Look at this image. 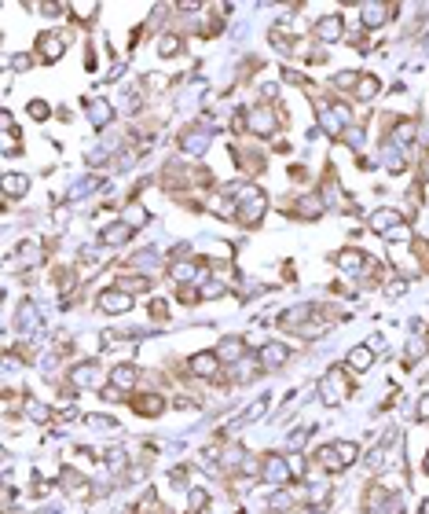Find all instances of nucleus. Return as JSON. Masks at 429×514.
Here are the masks:
<instances>
[{"label": "nucleus", "mask_w": 429, "mask_h": 514, "mask_svg": "<svg viewBox=\"0 0 429 514\" xmlns=\"http://www.w3.org/2000/svg\"><path fill=\"white\" fill-rule=\"evenodd\" d=\"M393 261L400 265V272L404 276H415L418 272V261H415V254H404V250H393Z\"/></svg>", "instance_id": "nucleus-32"}, {"label": "nucleus", "mask_w": 429, "mask_h": 514, "mask_svg": "<svg viewBox=\"0 0 429 514\" xmlns=\"http://www.w3.org/2000/svg\"><path fill=\"white\" fill-rule=\"evenodd\" d=\"M191 371H195L198 379H217V375H220V357H217V353H195V357H191Z\"/></svg>", "instance_id": "nucleus-10"}, {"label": "nucleus", "mask_w": 429, "mask_h": 514, "mask_svg": "<svg viewBox=\"0 0 429 514\" xmlns=\"http://www.w3.org/2000/svg\"><path fill=\"white\" fill-rule=\"evenodd\" d=\"M0 188H4L8 199H19V195H26V191H30V177H23V173H4Z\"/></svg>", "instance_id": "nucleus-19"}, {"label": "nucleus", "mask_w": 429, "mask_h": 514, "mask_svg": "<svg viewBox=\"0 0 429 514\" xmlns=\"http://www.w3.org/2000/svg\"><path fill=\"white\" fill-rule=\"evenodd\" d=\"M371 364H374V349H371V346L349 349V368H352V371H371Z\"/></svg>", "instance_id": "nucleus-20"}, {"label": "nucleus", "mask_w": 429, "mask_h": 514, "mask_svg": "<svg viewBox=\"0 0 429 514\" xmlns=\"http://www.w3.org/2000/svg\"><path fill=\"white\" fill-rule=\"evenodd\" d=\"M169 276H173L176 283H202V269H198V261H173V269H169Z\"/></svg>", "instance_id": "nucleus-17"}, {"label": "nucleus", "mask_w": 429, "mask_h": 514, "mask_svg": "<svg viewBox=\"0 0 429 514\" xmlns=\"http://www.w3.org/2000/svg\"><path fill=\"white\" fill-rule=\"evenodd\" d=\"M220 294H228V283H224V280H209V283L198 287V298H202V302H213V298H220Z\"/></svg>", "instance_id": "nucleus-30"}, {"label": "nucleus", "mask_w": 429, "mask_h": 514, "mask_svg": "<svg viewBox=\"0 0 429 514\" xmlns=\"http://www.w3.org/2000/svg\"><path fill=\"white\" fill-rule=\"evenodd\" d=\"M84 111H89L92 128H106V122L114 118V103H106V100H89V103H84Z\"/></svg>", "instance_id": "nucleus-13"}, {"label": "nucleus", "mask_w": 429, "mask_h": 514, "mask_svg": "<svg viewBox=\"0 0 429 514\" xmlns=\"http://www.w3.org/2000/svg\"><path fill=\"white\" fill-rule=\"evenodd\" d=\"M198 0H180V4H176V12H198Z\"/></svg>", "instance_id": "nucleus-49"}, {"label": "nucleus", "mask_w": 429, "mask_h": 514, "mask_svg": "<svg viewBox=\"0 0 429 514\" xmlns=\"http://www.w3.org/2000/svg\"><path fill=\"white\" fill-rule=\"evenodd\" d=\"M128 309H132V294L121 291V287H114V291H103V294H100V313H106V316H125Z\"/></svg>", "instance_id": "nucleus-5"}, {"label": "nucleus", "mask_w": 429, "mask_h": 514, "mask_svg": "<svg viewBox=\"0 0 429 514\" xmlns=\"http://www.w3.org/2000/svg\"><path fill=\"white\" fill-rule=\"evenodd\" d=\"M100 379V371H95V364H81V368H73V386L84 390V386H95Z\"/></svg>", "instance_id": "nucleus-26"}, {"label": "nucleus", "mask_w": 429, "mask_h": 514, "mask_svg": "<svg viewBox=\"0 0 429 514\" xmlns=\"http://www.w3.org/2000/svg\"><path fill=\"white\" fill-rule=\"evenodd\" d=\"M415 419H418V423H429V393H422V397H418V408H415Z\"/></svg>", "instance_id": "nucleus-42"}, {"label": "nucleus", "mask_w": 429, "mask_h": 514, "mask_svg": "<svg viewBox=\"0 0 429 514\" xmlns=\"http://www.w3.org/2000/svg\"><path fill=\"white\" fill-rule=\"evenodd\" d=\"M316 459H319V467H323V470H330V474H338V470H345V467H349L345 459H341V452H338L334 445L319 448V452H316Z\"/></svg>", "instance_id": "nucleus-18"}, {"label": "nucleus", "mask_w": 429, "mask_h": 514, "mask_svg": "<svg viewBox=\"0 0 429 514\" xmlns=\"http://www.w3.org/2000/svg\"><path fill=\"white\" fill-rule=\"evenodd\" d=\"M286 360H290V349H286L283 342H264L261 346V368L275 371V368H283Z\"/></svg>", "instance_id": "nucleus-9"}, {"label": "nucleus", "mask_w": 429, "mask_h": 514, "mask_svg": "<svg viewBox=\"0 0 429 514\" xmlns=\"http://www.w3.org/2000/svg\"><path fill=\"white\" fill-rule=\"evenodd\" d=\"M12 67H15V70H30V67H34V59H30V56H15Z\"/></svg>", "instance_id": "nucleus-47"}, {"label": "nucleus", "mask_w": 429, "mask_h": 514, "mask_svg": "<svg viewBox=\"0 0 429 514\" xmlns=\"http://www.w3.org/2000/svg\"><path fill=\"white\" fill-rule=\"evenodd\" d=\"M206 147H209V133H206V128H187V133L180 136V151L191 155V158H202V155H206Z\"/></svg>", "instance_id": "nucleus-6"}, {"label": "nucleus", "mask_w": 429, "mask_h": 514, "mask_svg": "<svg viewBox=\"0 0 429 514\" xmlns=\"http://www.w3.org/2000/svg\"><path fill=\"white\" fill-rule=\"evenodd\" d=\"M426 353H429V342H426V338H415L411 346H407V353H404V364L411 368V364H418V360L426 357Z\"/></svg>", "instance_id": "nucleus-31"}, {"label": "nucleus", "mask_w": 429, "mask_h": 514, "mask_svg": "<svg viewBox=\"0 0 429 514\" xmlns=\"http://www.w3.org/2000/svg\"><path fill=\"white\" fill-rule=\"evenodd\" d=\"M242 353H246V346H242L239 338H224L220 349H217V357L220 360H242Z\"/></svg>", "instance_id": "nucleus-27"}, {"label": "nucleus", "mask_w": 429, "mask_h": 514, "mask_svg": "<svg viewBox=\"0 0 429 514\" xmlns=\"http://www.w3.org/2000/svg\"><path fill=\"white\" fill-rule=\"evenodd\" d=\"M389 12H396V8H389V4H360V15H363V26L367 30L382 26L385 19H389Z\"/></svg>", "instance_id": "nucleus-15"}, {"label": "nucleus", "mask_w": 429, "mask_h": 514, "mask_svg": "<svg viewBox=\"0 0 429 514\" xmlns=\"http://www.w3.org/2000/svg\"><path fill=\"white\" fill-rule=\"evenodd\" d=\"M37 52H40V59L56 63V59H62V52H67V41H62L59 34H40L37 37Z\"/></svg>", "instance_id": "nucleus-12"}, {"label": "nucleus", "mask_w": 429, "mask_h": 514, "mask_svg": "<svg viewBox=\"0 0 429 514\" xmlns=\"http://www.w3.org/2000/svg\"><path fill=\"white\" fill-rule=\"evenodd\" d=\"M95 8H100V4H73L70 12H78V19H92V12H95Z\"/></svg>", "instance_id": "nucleus-44"}, {"label": "nucleus", "mask_w": 429, "mask_h": 514, "mask_svg": "<svg viewBox=\"0 0 429 514\" xmlns=\"http://www.w3.org/2000/svg\"><path fill=\"white\" fill-rule=\"evenodd\" d=\"M268 412V397H261V401H253L250 408L242 412V419H239V426H246V423H253V419H261V415Z\"/></svg>", "instance_id": "nucleus-33"}, {"label": "nucleus", "mask_w": 429, "mask_h": 514, "mask_svg": "<svg viewBox=\"0 0 429 514\" xmlns=\"http://www.w3.org/2000/svg\"><path fill=\"white\" fill-rule=\"evenodd\" d=\"M363 265H367L363 250H341V254H338V269H345V272H360Z\"/></svg>", "instance_id": "nucleus-24"}, {"label": "nucleus", "mask_w": 429, "mask_h": 514, "mask_svg": "<svg viewBox=\"0 0 429 514\" xmlns=\"http://www.w3.org/2000/svg\"><path fill=\"white\" fill-rule=\"evenodd\" d=\"M15 265H19V269H34V265H40V246L37 243H23V246H19Z\"/></svg>", "instance_id": "nucleus-23"}, {"label": "nucleus", "mask_w": 429, "mask_h": 514, "mask_svg": "<svg viewBox=\"0 0 429 514\" xmlns=\"http://www.w3.org/2000/svg\"><path fill=\"white\" fill-rule=\"evenodd\" d=\"M319 393H323L327 404H341L349 397V375L341 368H330L323 379H319Z\"/></svg>", "instance_id": "nucleus-2"}, {"label": "nucleus", "mask_w": 429, "mask_h": 514, "mask_svg": "<svg viewBox=\"0 0 429 514\" xmlns=\"http://www.w3.org/2000/svg\"><path fill=\"white\" fill-rule=\"evenodd\" d=\"M246 122H250V133H257V136H272V133H279V118H275V111H272L268 103L250 107Z\"/></svg>", "instance_id": "nucleus-3"}, {"label": "nucleus", "mask_w": 429, "mask_h": 514, "mask_svg": "<svg viewBox=\"0 0 429 514\" xmlns=\"http://www.w3.org/2000/svg\"><path fill=\"white\" fill-rule=\"evenodd\" d=\"M371 228L378 232V235H389V232H396V228H404V213L400 210H378L371 217Z\"/></svg>", "instance_id": "nucleus-11"}, {"label": "nucleus", "mask_w": 429, "mask_h": 514, "mask_svg": "<svg viewBox=\"0 0 429 514\" xmlns=\"http://www.w3.org/2000/svg\"><path fill=\"white\" fill-rule=\"evenodd\" d=\"M206 503H209V496H206V492H202V489H191V511L206 507Z\"/></svg>", "instance_id": "nucleus-43"}, {"label": "nucleus", "mask_w": 429, "mask_h": 514, "mask_svg": "<svg viewBox=\"0 0 429 514\" xmlns=\"http://www.w3.org/2000/svg\"><path fill=\"white\" fill-rule=\"evenodd\" d=\"M415 122H400V125H396V144H411L415 140Z\"/></svg>", "instance_id": "nucleus-38"}, {"label": "nucleus", "mask_w": 429, "mask_h": 514, "mask_svg": "<svg viewBox=\"0 0 429 514\" xmlns=\"http://www.w3.org/2000/svg\"><path fill=\"white\" fill-rule=\"evenodd\" d=\"M151 316H154V320H165V316H169L165 302H151Z\"/></svg>", "instance_id": "nucleus-46"}, {"label": "nucleus", "mask_w": 429, "mask_h": 514, "mask_svg": "<svg viewBox=\"0 0 429 514\" xmlns=\"http://www.w3.org/2000/svg\"><path fill=\"white\" fill-rule=\"evenodd\" d=\"M341 34H345V19H341L338 12H334V15H323V19L316 23V37L323 41V45H334Z\"/></svg>", "instance_id": "nucleus-8"}, {"label": "nucleus", "mask_w": 429, "mask_h": 514, "mask_svg": "<svg viewBox=\"0 0 429 514\" xmlns=\"http://www.w3.org/2000/svg\"><path fill=\"white\" fill-rule=\"evenodd\" d=\"M294 213H297V217H319V213H323V199H319V195H301L294 202Z\"/></svg>", "instance_id": "nucleus-22"}, {"label": "nucleus", "mask_w": 429, "mask_h": 514, "mask_svg": "<svg viewBox=\"0 0 429 514\" xmlns=\"http://www.w3.org/2000/svg\"><path fill=\"white\" fill-rule=\"evenodd\" d=\"M261 478L268 481V485H275V489L290 485V463H286L283 456H264V463H261Z\"/></svg>", "instance_id": "nucleus-4"}, {"label": "nucleus", "mask_w": 429, "mask_h": 514, "mask_svg": "<svg viewBox=\"0 0 429 514\" xmlns=\"http://www.w3.org/2000/svg\"><path fill=\"white\" fill-rule=\"evenodd\" d=\"M26 415H30L34 423H48V419H51V412L45 408V404H40V401H30V397H26Z\"/></svg>", "instance_id": "nucleus-34"}, {"label": "nucleus", "mask_w": 429, "mask_h": 514, "mask_svg": "<svg viewBox=\"0 0 429 514\" xmlns=\"http://www.w3.org/2000/svg\"><path fill=\"white\" fill-rule=\"evenodd\" d=\"M128 235H132V228H128V224H111V228L100 232V243H103V246H121V243H128Z\"/></svg>", "instance_id": "nucleus-21"}, {"label": "nucleus", "mask_w": 429, "mask_h": 514, "mask_svg": "<svg viewBox=\"0 0 429 514\" xmlns=\"http://www.w3.org/2000/svg\"><path fill=\"white\" fill-rule=\"evenodd\" d=\"M136 379H139V368H136V364H117V368L111 371V382H114L121 393H125V390H132Z\"/></svg>", "instance_id": "nucleus-16"}, {"label": "nucleus", "mask_w": 429, "mask_h": 514, "mask_svg": "<svg viewBox=\"0 0 429 514\" xmlns=\"http://www.w3.org/2000/svg\"><path fill=\"white\" fill-rule=\"evenodd\" d=\"M308 316H312V305H297V309H290V313L279 316V324L283 327H301V320H308Z\"/></svg>", "instance_id": "nucleus-28"}, {"label": "nucleus", "mask_w": 429, "mask_h": 514, "mask_svg": "<svg viewBox=\"0 0 429 514\" xmlns=\"http://www.w3.org/2000/svg\"><path fill=\"white\" fill-rule=\"evenodd\" d=\"M349 107H341V103H327V100H319L316 103V122L319 128H323L327 136H341V133H349Z\"/></svg>", "instance_id": "nucleus-1"}, {"label": "nucleus", "mask_w": 429, "mask_h": 514, "mask_svg": "<svg viewBox=\"0 0 429 514\" xmlns=\"http://www.w3.org/2000/svg\"><path fill=\"white\" fill-rule=\"evenodd\" d=\"M48 114H51V107H48L45 100H34V103H30V118H37V122H45Z\"/></svg>", "instance_id": "nucleus-39"}, {"label": "nucleus", "mask_w": 429, "mask_h": 514, "mask_svg": "<svg viewBox=\"0 0 429 514\" xmlns=\"http://www.w3.org/2000/svg\"><path fill=\"white\" fill-rule=\"evenodd\" d=\"M374 92H378V78H371V74H363V78L356 81V100H360V103H367Z\"/></svg>", "instance_id": "nucleus-29"}, {"label": "nucleus", "mask_w": 429, "mask_h": 514, "mask_svg": "<svg viewBox=\"0 0 429 514\" xmlns=\"http://www.w3.org/2000/svg\"><path fill=\"white\" fill-rule=\"evenodd\" d=\"M426 474H429V452H426Z\"/></svg>", "instance_id": "nucleus-51"}, {"label": "nucleus", "mask_w": 429, "mask_h": 514, "mask_svg": "<svg viewBox=\"0 0 429 514\" xmlns=\"http://www.w3.org/2000/svg\"><path fill=\"white\" fill-rule=\"evenodd\" d=\"M422 144L429 147V125H422Z\"/></svg>", "instance_id": "nucleus-50"}, {"label": "nucleus", "mask_w": 429, "mask_h": 514, "mask_svg": "<svg viewBox=\"0 0 429 514\" xmlns=\"http://www.w3.org/2000/svg\"><path fill=\"white\" fill-rule=\"evenodd\" d=\"M121 221L128 224V228H139V224H147V210H143V206H128V210L121 213Z\"/></svg>", "instance_id": "nucleus-35"}, {"label": "nucleus", "mask_w": 429, "mask_h": 514, "mask_svg": "<svg viewBox=\"0 0 429 514\" xmlns=\"http://www.w3.org/2000/svg\"><path fill=\"white\" fill-rule=\"evenodd\" d=\"M404 291H407V280H400V283H389V287H385V294H389V298L404 294Z\"/></svg>", "instance_id": "nucleus-48"}, {"label": "nucleus", "mask_w": 429, "mask_h": 514, "mask_svg": "<svg viewBox=\"0 0 429 514\" xmlns=\"http://www.w3.org/2000/svg\"><path fill=\"white\" fill-rule=\"evenodd\" d=\"M334 448L341 452V459H345V463H356V456H360V445H356V441H338Z\"/></svg>", "instance_id": "nucleus-36"}, {"label": "nucleus", "mask_w": 429, "mask_h": 514, "mask_svg": "<svg viewBox=\"0 0 429 514\" xmlns=\"http://www.w3.org/2000/svg\"><path fill=\"white\" fill-rule=\"evenodd\" d=\"M19 327H23V331H37L40 327V316H37V305L34 302L19 305Z\"/></svg>", "instance_id": "nucleus-25"}, {"label": "nucleus", "mask_w": 429, "mask_h": 514, "mask_svg": "<svg viewBox=\"0 0 429 514\" xmlns=\"http://www.w3.org/2000/svg\"><path fill=\"white\" fill-rule=\"evenodd\" d=\"M84 423H89L92 430H117V423L106 419V415H84Z\"/></svg>", "instance_id": "nucleus-37"}, {"label": "nucleus", "mask_w": 429, "mask_h": 514, "mask_svg": "<svg viewBox=\"0 0 429 514\" xmlns=\"http://www.w3.org/2000/svg\"><path fill=\"white\" fill-rule=\"evenodd\" d=\"M103 401H111V404H114V401H121V390H117L114 382H111V386H103Z\"/></svg>", "instance_id": "nucleus-45"}, {"label": "nucleus", "mask_w": 429, "mask_h": 514, "mask_svg": "<svg viewBox=\"0 0 429 514\" xmlns=\"http://www.w3.org/2000/svg\"><path fill=\"white\" fill-rule=\"evenodd\" d=\"M106 467H111V470H125V452H121V448H111V452H106Z\"/></svg>", "instance_id": "nucleus-40"}, {"label": "nucleus", "mask_w": 429, "mask_h": 514, "mask_svg": "<svg viewBox=\"0 0 429 514\" xmlns=\"http://www.w3.org/2000/svg\"><path fill=\"white\" fill-rule=\"evenodd\" d=\"M158 52H162V56H176V52H180V37H162Z\"/></svg>", "instance_id": "nucleus-41"}, {"label": "nucleus", "mask_w": 429, "mask_h": 514, "mask_svg": "<svg viewBox=\"0 0 429 514\" xmlns=\"http://www.w3.org/2000/svg\"><path fill=\"white\" fill-rule=\"evenodd\" d=\"M264 210H268V199L261 195V191H253L246 202H239V213H235V217H239L242 224H257L264 217Z\"/></svg>", "instance_id": "nucleus-7"}, {"label": "nucleus", "mask_w": 429, "mask_h": 514, "mask_svg": "<svg viewBox=\"0 0 429 514\" xmlns=\"http://www.w3.org/2000/svg\"><path fill=\"white\" fill-rule=\"evenodd\" d=\"M132 408H136V415H147V419H154V415L165 412V397H158V393H143V397L132 401Z\"/></svg>", "instance_id": "nucleus-14"}]
</instances>
